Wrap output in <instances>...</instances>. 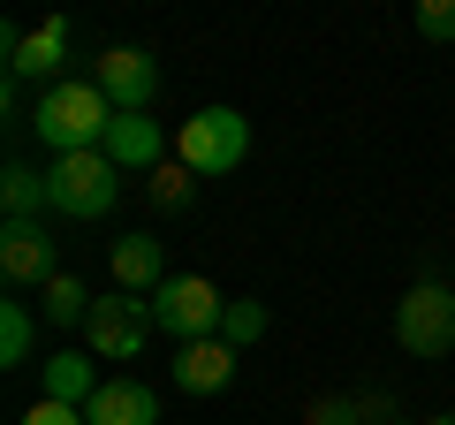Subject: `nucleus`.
<instances>
[{
    "mask_svg": "<svg viewBox=\"0 0 455 425\" xmlns=\"http://www.w3.org/2000/svg\"><path fill=\"white\" fill-rule=\"evenodd\" d=\"M0 205H8V221H38V212H53V197H46V167L8 160V175H0Z\"/></svg>",
    "mask_w": 455,
    "mask_h": 425,
    "instance_id": "nucleus-15",
    "label": "nucleus"
},
{
    "mask_svg": "<svg viewBox=\"0 0 455 425\" xmlns=\"http://www.w3.org/2000/svg\"><path fill=\"white\" fill-rule=\"evenodd\" d=\"M167 380H175L182 395H220L228 380H235V349L212 334V342H182L175 365H167Z\"/></svg>",
    "mask_w": 455,
    "mask_h": 425,
    "instance_id": "nucleus-10",
    "label": "nucleus"
},
{
    "mask_svg": "<svg viewBox=\"0 0 455 425\" xmlns=\"http://www.w3.org/2000/svg\"><path fill=\"white\" fill-rule=\"evenodd\" d=\"M46 197L61 221H107L114 197H122V167L107 152H68V160H46Z\"/></svg>",
    "mask_w": 455,
    "mask_h": 425,
    "instance_id": "nucleus-3",
    "label": "nucleus"
},
{
    "mask_svg": "<svg viewBox=\"0 0 455 425\" xmlns=\"http://www.w3.org/2000/svg\"><path fill=\"white\" fill-rule=\"evenodd\" d=\"M243 152H251V122L235 115V107H197V115L175 130V160L190 167L197 182L235 175V167H243Z\"/></svg>",
    "mask_w": 455,
    "mask_h": 425,
    "instance_id": "nucleus-2",
    "label": "nucleus"
},
{
    "mask_svg": "<svg viewBox=\"0 0 455 425\" xmlns=\"http://www.w3.org/2000/svg\"><path fill=\"white\" fill-rule=\"evenodd\" d=\"M31 349H38V319H31V304H0V365L16 373V365H31Z\"/></svg>",
    "mask_w": 455,
    "mask_h": 425,
    "instance_id": "nucleus-16",
    "label": "nucleus"
},
{
    "mask_svg": "<svg viewBox=\"0 0 455 425\" xmlns=\"http://www.w3.org/2000/svg\"><path fill=\"white\" fill-rule=\"evenodd\" d=\"M152 319H160V334L167 342H212L220 334V319H228V296L212 289L205 274H167L160 289H152Z\"/></svg>",
    "mask_w": 455,
    "mask_h": 425,
    "instance_id": "nucleus-4",
    "label": "nucleus"
},
{
    "mask_svg": "<svg viewBox=\"0 0 455 425\" xmlns=\"http://www.w3.org/2000/svg\"><path fill=\"white\" fill-rule=\"evenodd\" d=\"M259 334H266V304L235 296V304H228V319H220V342H228V349H251Z\"/></svg>",
    "mask_w": 455,
    "mask_h": 425,
    "instance_id": "nucleus-19",
    "label": "nucleus"
},
{
    "mask_svg": "<svg viewBox=\"0 0 455 425\" xmlns=\"http://www.w3.org/2000/svg\"><path fill=\"white\" fill-rule=\"evenodd\" d=\"M84 425H160V395L145 380H107L84 410Z\"/></svg>",
    "mask_w": 455,
    "mask_h": 425,
    "instance_id": "nucleus-12",
    "label": "nucleus"
},
{
    "mask_svg": "<svg viewBox=\"0 0 455 425\" xmlns=\"http://www.w3.org/2000/svg\"><path fill=\"white\" fill-rule=\"evenodd\" d=\"M68 23L61 16H46L38 31H23V23H0V53H8V76L16 84H31V76H53L61 84V61H68Z\"/></svg>",
    "mask_w": 455,
    "mask_h": 425,
    "instance_id": "nucleus-8",
    "label": "nucleus"
},
{
    "mask_svg": "<svg viewBox=\"0 0 455 425\" xmlns=\"http://www.w3.org/2000/svg\"><path fill=\"white\" fill-rule=\"evenodd\" d=\"M0 274L16 281V289H46V281H61V259H53L46 221H8V229H0Z\"/></svg>",
    "mask_w": 455,
    "mask_h": 425,
    "instance_id": "nucleus-9",
    "label": "nucleus"
},
{
    "mask_svg": "<svg viewBox=\"0 0 455 425\" xmlns=\"http://www.w3.org/2000/svg\"><path fill=\"white\" fill-rule=\"evenodd\" d=\"M160 281H167V251L152 244V236H122V244H114V289L152 296Z\"/></svg>",
    "mask_w": 455,
    "mask_h": 425,
    "instance_id": "nucleus-13",
    "label": "nucleus"
},
{
    "mask_svg": "<svg viewBox=\"0 0 455 425\" xmlns=\"http://www.w3.org/2000/svg\"><path fill=\"white\" fill-rule=\"evenodd\" d=\"M92 304H99V296L84 289L76 274H61V281H46V319H53V327H84V319H92Z\"/></svg>",
    "mask_w": 455,
    "mask_h": 425,
    "instance_id": "nucleus-18",
    "label": "nucleus"
},
{
    "mask_svg": "<svg viewBox=\"0 0 455 425\" xmlns=\"http://www.w3.org/2000/svg\"><path fill=\"white\" fill-rule=\"evenodd\" d=\"M99 152H107L114 167H145V175H152V167L167 160V130L152 115H114V130H107V145H99Z\"/></svg>",
    "mask_w": 455,
    "mask_h": 425,
    "instance_id": "nucleus-11",
    "label": "nucleus"
},
{
    "mask_svg": "<svg viewBox=\"0 0 455 425\" xmlns=\"http://www.w3.org/2000/svg\"><path fill=\"white\" fill-rule=\"evenodd\" d=\"M92 84L107 92L114 115H152V99H160V61L145 46H107L92 61Z\"/></svg>",
    "mask_w": 455,
    "mask_h": 425,
    "instance_id": "nucleus-7",
    "label": "nucleus"
},
{
    "mask_svg": "<svg viewBox=\"0 0 455 425\" xmlns=\"http://www.w3.org/2000/svg\"><path fill=\"white\" fill-rule=\"evenodd\" d=\"M107 388V380L92 373V357H84V349H53L46 357V395L53 403H76V410H92V395Z\"/></svg>",
    "mask_w": 455,
    "mask_h": 425,
    "instance_id": "nucleus-14",
    "label": "nucleus"
},
{
    "mask_svg": "<svg viewBox=\"0 0 455 425\" xmlns=\"http://www.w3.org/2000/svg\"><path fill=\"white\" fill-rule=\"evenodd\" d=\"M152 296H130V289H114V296H99L92 304V319H84V342H92V357H107V365H130L137 349L152 342Z\"/></svg>",
    "mask_w": 455,
    "mask_h": 425,
    "instance_id": "nucleus-6",
    "label": "nucleus"
},
{
    "mask_svg": "<svg viewBox=\"0 0 455 425\" xmlns=\"http://www.w3.org/2000/svg\"><path fill=\"white\" fill-rule=\"evenodd\" d=\"M31 130L46 137L53 160H68V152H99V145H107V130H114V107H107V92H99L92 76H61V84L38 92Z\"/></svg>",
    "mask_w": 455,
    "mask_h": 425,
    "instance_id": "nucleus-1",
    "label": "nucleus"
},
{
    "mask_svg": "<svg viewBox=\"0 0 455 425\" xmlns=\"http://www.w3.org/2000/svg\"><path fill=\"white\" fill-rule=\"evenodd\" d=\"M395 342L410 357H448L455 349V281H410V296L395 304Z\"/></svg>",
    "mask_w": 455,
    "mask_h": 425,
    "instance_id": "nucleus-5",
    "label": "nucleus"
},
{
    "mask_svg": "<svg viewBox=\"0 0 455 425\" xmlns=\"http://www.w3.org/2000/svg\"><path fill=\"white\" fill-rule=\"evenodd\" d=\"M145 197H152L160 212H190V205H197V175H190L182 160H160V167H152V182H145Z\"/></svg>",
    "mask_w": 455,
    "mask_h": 425,
    "instance_id": "nucleus-17",
    "label": "nucleus"
},
{
    "mask_svg": "<svg viewBox=\"0 0 455 425\" xmlns=\"http://www.w3.org/2000/svg\"><path fill=\"white\" fill-rule=\"evenodd\" d=\"M425 425H455V410H440V418H425Z\"/></svg>",
    "mask_w": 455,
    "mask_h": 425,
    "instance_id": "nucleus-23",
    "label": "nucleus"
},
{
    "mask_svg": "<svg viewBox=\"0 0 455 425\" xmlns=\"http://www.w3.org/2000/svg\"><path fill=\"white\" fill-rule=\"evenodd\" d=\"M23 425H84V410H76V403H53V395H38V403L23 410Z\"/></svg>",
    "mask_w": 455,
    "mask_h": 425,
    "instance_id": "nucleus-22",
    "label": "nucleus"
},
{
    "mask_svg": "<svg viewBox=\"0 0 455 425\" xmlns=\"http://www.w3.org/2000/svg\"><path fill=\"white\" fill-rule=\"evenodd\" d=\"M410 23H418V38L448 46V38H455V0H418V16H410Z\"/></svg>",
    "mask_w": 455,
    "mask_h": 425,
    "instance_id": "nucleus-20",
    "label": "nucleus"
},
{
    "mask_svg": "<svg viewBox=\"0 0 455 425\" xmlns=\"http://www.w3.org/2000/svg\"><path fill=\"white\" fill-rule=\"evenodd\" d=\"M357 418H364V403H349V395H326V403H311L304 425H357Z\"/></svg>",
    "mask_w": 455,
    "mask_h": 425,
    "instance_id": "nucleus-21",
    "label": "nucleus"
}]
</instances>
